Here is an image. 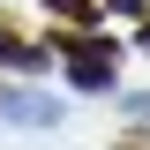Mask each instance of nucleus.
<instances>
[{
    "label": "nucleus",
    "mask_w": 150,
    "mask_h": 150,
    "mask_svg": "<svg viewBox=\"0 0 150 150\" xmlns=\"http://www.w3.org/2000/svg\"><path fill=\"white\" fill-rule=\"evenodd\" d=\"M60 98L53 90H23V83H0V120H8V128H53L60 120Z\"/></svg>",
    "instance_id": "obj_1"
},
{
    "label": "nucleus",
    "mask_w": 150,
    "mask_h": 150,
    "mask_svg": "<svg viewBox=\"0 0 150 150\" xmlns=\"http://www.w3.org/2000/svg\"><path fill=\"white\" fill-rule=\"evenodd\" d=\"M68 83L75 90H112V45H68Z\"/></svg>",
    "instance_id": "obj_2"
},
{
    "label": "nucleus",
    "mask_w": 150,
    "mask_h": 150,
    "mask_svg": "<svg viewBox=\"0 0 150 150\" xmlns=\"http://www.w3.org/2000/svg\"><path fill=\"white\" fill-rule=\"evenodd\" d=\"M0 68H23V75L45 68V45H30V38H15L8 23H0Z\"/></svg>",
    "instance_id": "obj_3"
},
{
    "label": "nucleus",
    "mask_w": 150,
    "mask_h": 150,
    "mask_svg": "<svg viewBox=\"0 0 150 150\" xmlns=\"http://www.w3.org/2000/svg\"><path fill=\"white\" fill-rule=\"evenodd\" d=\"M53 15H68L75 30H98V0H45Z\"/></svg>",
    "instance_id": "obj_4"
},
{
    "label": "nucleus",
    "mask_w": 150,
    "mask_h": 150,
    "mask_svg": "<svg viewBox=\"0 0 150 150\" xmlns=\"http://www.w3.org/2000/svg\"><path fill=\"white\" fill-rule=\"evenodd\" d=\"M143 53H150V23H143Z\"/></svg>",
    "instance_id": "obj_5"
}]
</instances>
